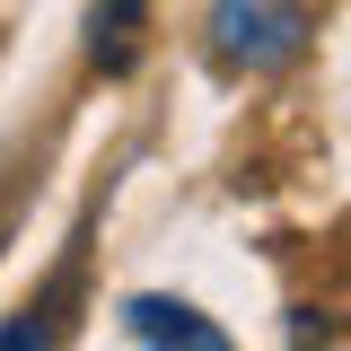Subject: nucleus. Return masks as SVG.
<instances>
[{
  "instance_id": "obj_1",
  "label": "nucleus",
  "mask_w": 351,
  "mask_h": 351,
  "mask_svg": "<svg viewBox=\"0 0 351 351\" xmlns=\"http://www.w3.org/2000/svg\"><path fill=\"white\" fill-rule=\"evenodd\" d=\"M211 36L228 62H281L290 36H299V9H281V0H219Z\"/></svg>"
},
{
  "instance_id": "obj_2",
  "label": "nucleus",
  "mask_w": 351,
  "mask_h": 351,
  "mask_svg": "<svg viewBox=\"0 0 351 351\" xmlns=\"http://www.w3.org/2000/svg\"><path fill=\"white\" fill-rule=\"evenodd\" d=\"M141 27H149V9H141V0H106V9L88 18V62H97V71H132Z\"/></svg>"
},
{
  "instance_id": "obj_3",
  "label": "nucleus",
  "mask_w": 351,
  "mask_h": 351,
  "mask_svg": "<svg viewBox=\"0 0 351 351\" xmlns=\"http://www.w3.org/2000/svg\"><path fill=\"white\" fill-rule=\"evenodd\" d=\"M132 334H149V343H193V351H219V325H202L193 307H167V299H132Z\"/></svg>"
}]
</instances>
